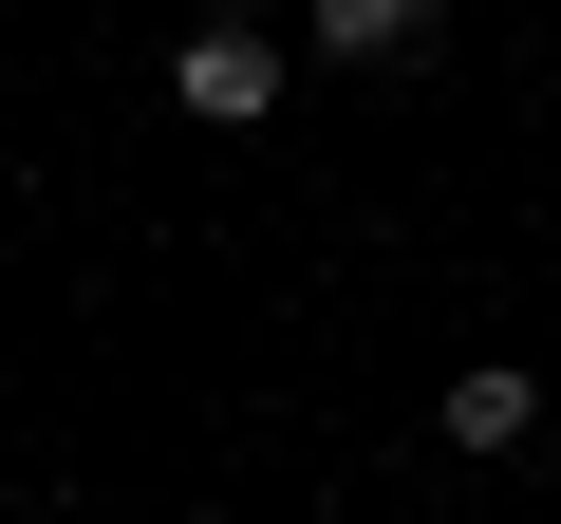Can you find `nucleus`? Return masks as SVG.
<instances>
[{"mask_svg":"<svg viewBox=\"0 0 561 524\" xmlns=\"http://www.w3.org/2000/svg\"><path fill=\"white\" fill-rule=\"evenodd\" d=\"M169 94H187V113H206V132H262V113H280V94H300V57H280V38H262V20H206V38H187V57H169Z\"/></svg>","mask_w":561,"mask_h":524,"instance_id":"1","label":"nucleus"},{"mask_svg":"<svg viewBox=\"0 0 561 524\" xmlns=\"http://www.w3.org/2000/svg\"><path fill=\"white\" fill-rule=\"evenodd\" d=\"M542 431V375H449V449H524Z\"/></svg>","mask_w":561,"mask_h":524,"instance_id":"2","label":"nucleus"},{"mask_svg":"<svg viewBox=\"0 0 561 524\" xmlns=\"http://www.w3.org/2000/svg\"><path fill=\"white\" fill-rule=\"evenodd\" d=\"M412 20H431V0H319L300 38H319V57H412Z\"/></svg>","mask_w":561,"mask_h":524,"instance_id":"3","label":"nucleus"},{"mask_svg":"<svg viewBox=\"0 0 561 524\" xmlns=\"http://www.w3.org/2000/svg\"><path fill=\"white\" fill-rule=\"evenodd\" d=\"M20 524H57V505H20Z\"/></svg>","mask_w":561,"mask_h":524,"instance_id":"4","label":"nucleus"}]
</instances>
